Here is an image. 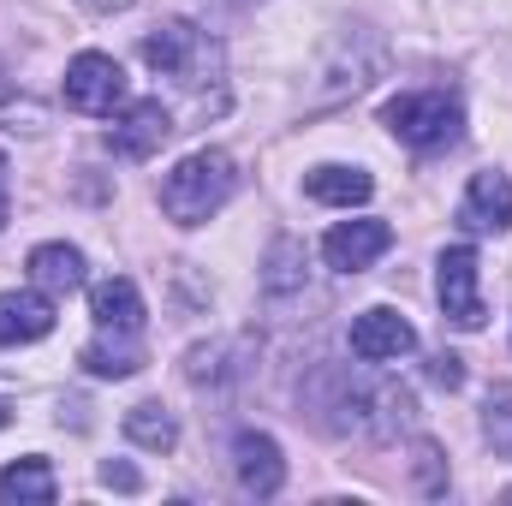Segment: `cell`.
<instances>
[{
    "mask_svg": "<svg viewBox=\"0 0 512 506\" xmlns=\"http://www.w3.org/2000/svg\"><path fill=\"white\" fill-rule=\"evenodd\" d=\"M233 185H239L233 155H227V149H197V155H185V161L161 179V209H167V221H179V227H203L209 215H221V203L233 197Z\"/></svg>",
    "mask_w": 512,
    "mask_h": 506,
    "instance_id": "1",
    "label": "cell"
},
{
    "mask_svg": "<svg viewBox=\"0 0 512 506\" xmlns=\"http://www.w3.org/2000/svg\"><path fill=\"white\" fill-rule=\"evenodd\" d=\"M382 120H387V131H393L399 143H411V149H441V143H453V137H459V126H465L459 102H453V96H441V90L393 96Z\"/></svg>",
    "mask_w": 512,
    "mask_h": 506,
    "instance_id": "2",
    "label": "cell"
},
{
    "mask_svg": "<svg viewBox=\"0 0 512 506\" xmlns=\"http://www.w3.org/2000/svg\"><path fill=\"white\" fill-rule=\"evenodd\" d=\"M435 292L453 328H483V262L471 245H453L435 262Z\"/></svg>",
    "mask_w": 512,
    "mask_h": 506,
    "instance_id": "3",
    "label": "cell"
},
{
    "mask_svg": "<svg viewBox=\"0 0 512 506\" xmlns=\"http://www.w3.org/2000/svg\"><path fill=\"white\" fill-rule=\"evenodd\" d=\"M66 102L78 114H114L126 108V72L114 54H78L66 66Z\"/></svg>",
    "mask_w": 512,
    "mask_h": 506,
    "instance_id": "4",
    "label": "cell"
},
{
    "mask_svg": "<svg viewBox=\"0 0 512 506\" xmlns=\"http://www.w3.org/2000/svg\"><path fill=\"white\" fill-rule=\"evenodd\" d=\"M203 54H209V42H203V30H197V24H185V18L161 24V30L143 42V60H149L155 72L179 78V84H203V78H197V60H203Z\"/></svg>",
    "mask_w": 512,
    "mask_h": 506,
    "instance_id": "5",
    "label": "cell"
},
{
    "mask_svg": "<svg viewBox=\"0 0 512 506\" xmlns=\"http://www.w3.org/2000/svg\"><path fill=\"white\" fill-rule=\"evenodd\" d=\"M417 346V334H411V322L399 316V310H364L358 322H352V358H364V364H393V358H405Z\"/></svg>",
    "mask_w": 512,
    "mask_h": 506,
    "instance_id": "6",
    "label": "cell"
},
{
    "mask_svg": "<svg viewBox=\"0 0 512 506\" xmlns=\"http://www.w3.org/2000/svg\"><path fill=\"white\" fill-rule=\"evenodd\" d=\"M393 245V227L387 221H340L328 239H322V256H328V268H340V274H364L376 256H387Z\"/></svg>",
    "mask_w": 512,
    "mask_h": 506,
    "instance_id": "7",
    "label": "cell"
},
{
    "mask_svg": "<svg viewBox=\"0 0 512 506\" xmlns=\"http://www.w3.org/2000/svg\"><path fill=\"white\" fill-rule=\"evenodd\" d=\"M233 471H239V489L256 495V501L280 495V483H286V459H280V447H274L268 435H256V429H245V435L233 441Z\"/></svg>",
    "mask_w": 512,
    "mask_h": 506,
    "instance_id": "8",
    "label": "cell"
},
{
    "mask_svg": "<svg viewBox=\"0 0 512 506\" xmlns=\"http://www.w3.org/2000/svg\"><path fill=\"white\" fill-rule=\"evenodd\" d=\"M48 334H54L48 292H0V346H36Z\"/></svg>",
    "mask_w": 512,
    "mask_h": 506,
    "instance_id": "9",
    "label": "cell"
},
{
    "mask_svg": "<svg viewBox=\"0 0 512 506\" xmlns=\"http://www.w3.org/2000/svg\"><path fill=\"white\" fill-rule=\"evenodd\" d=\"M459 221H465L471 233H507L512 227V179L507 173H477V179L465 185Z\"/></svg>",
    "mask_w": 512,
    "mask_h": 506,
    "instance_id": "10",
    "label": "cell"
},
{
    "mask_svg": "<svg viewBox=\"0 0 512 506\" xmlns=\"http://www.w3.org/2000/svg\"><path fill=\"white\" fill-rule=\"evenodd\" d=\"M167 137H173V114H167L161 102H131L126 120L114 126V155H126V161H149Z\"/></svg>",
    "mask_w": 512,
    "mask_h": 506,
    "instance_id": "11",
    "label": "cell"
},
{
    "mask_svg": "<svg viewBox=\"0 0 512 506\" xmlns=\"http://www.w3.org/2000/svg\"><path fill=\"white\" fill-rule=\"evenodd\" d=\"M90 316H96V328L137 334V328H143V298H137V286H131L126 274H108V280H96V292H90Z\"/></svg>",
    "mask_w": 512,
    "mask_h": 506,
    "instance_id": "12",
    "label": "cell"
},
{
    "mask_svg": "<svg viewBox=\"0 0 512 506\" xmlns=\"http://www.w3.org/2000/svg\"><path fill=\"white\" fill-rule=\"evenodd\" d=\"M30 280L42 292H78L84 286V251L78 245H36L30 251Z\"/></svg>",
    "mask_w": 512,
    "mask_h": 506,
    "instance_id": "13",
    "label": "cell"
},
{
    "mask_svg": "<svg viewBox=\"0 0 512 506\" xmlns=\"http://www.w3.org/2000/svg\"><path fill=\"white\" fill-rule=\"evenodd\" d=\"M304 191H310L316 203H334V209H352V203H370V191H376V179H370L364 167H316V173L304 179Z\"/></svg>",
    "mask_w": 512,
    "mask_h": 506,
    "instance_id": "14",
    "label": "cell"
},
{
    "mask_svg": "<svg viewBox=\"0 0 512 506\" xmlns=\"http://www.w3.org/2000/svg\"><path fill=\"white\" fill-rule=\"evenodd\" d=\"M84 370L90 376H137L143 370V352H137V334H114V328H102L90 346H84Z\"/></svg>",
    "mask_w": 512,
    "mask_h": 506,
    "instance_id": "15",
    "label": "cell"
},
{
    "mask_svg": "<svg viewBox=\"0 0 512 506\" xmlns=\"http://www.w3.org/2000/svg\"><path fill=\"white\" fill-rule=\"evenodd\" d=\"M0 501L6 506H48L54 501V471L42 459H18L0 471Z\"/></svg>",
    "mask_w": 512,
    "mask_h": 506,
    "instance_id": "16",
    "label": "cell"
},
{
    "mask_svg": "<svg viewBox=\"0 0 512 506\" xmlns=\"http://www.w3.org/2000/svg\"><path fill=\"white\" fill-rule=\"evenodd\" d=\"M126 435L137 441V447H149V453H167V447L179 441V423H173V411H167V405L143 399V405H131V411H126Z\"/></svg>",
    "mask_w": 512,
    "mask_h": 506,
    "instance_id": "17",
    "label": "cell"
},
{
    "mask_svg": "<svg viewBox=\"0 0 512 506\" xmlns=\"http://www.w3.org/2000/svg\"><path fill=\"white\" fill-rule=\"evenodd\" d=\"M102 483L108 489H137V471L131 465H102Z\"/></svg>",
    "mask_w": 512,
    "mask_h": 506,
    "instance_id": "18",
    "label": "cell"
},
{
    "mask_svg": "<svg viewBox=\"0 0 512 506\" xmlns=\"http://www.w3.org/2000/svg\"><path fill=\"white\" fill-rule=\"evenodd\" d=\"M84 6H90V12H126L131 0H84Z\"/></svg>",
    "mask_w": 512,
    "mask_h": 506,
    "instance_id": "19",
    "label": "cell"
},
{
    "mask_svg": "<svg viewBox=\"0 0 512 506\" xmlns=\"http://www.w3.org/2000/svg\"><path fill=\"white\" fill-rule=\"evenodd\" d=\"M6 215H12V209H6V185H0V227H6Z\"/></svg>",
    "mask_w": 512,
    "mask_h": 506,
    "instance_id": "20",
    "label": "cell"
},
{
    "mask_svg": "<svg viewBox=\"0 0 512 506\" xmlns=\"http://www.w3.org/2000/svg\"><path fill=\"white\" fill-rule=\"evenodd\" d=\"M6 417H12V411H6V405H0V423H6Z\"/></svg>",
    "mask_w": 512,
    "mask_h": 506,
    "instance_id": "21",
    "label": "cell"
}]
</instances>
